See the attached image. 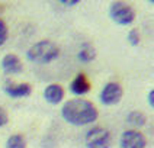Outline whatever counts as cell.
<instances>
[{
    "instance_id": "obj_1",
    "label": "cell",
    "mask_w": 154,
    "mask_h": 148,
    "mask_svg": "<svg viewBox=\"0 0 154 148\" xmlns=\"http://www.w3.org/2000/svg\"><path fill=\"white\" fill-rule=\"evenodd\" d=\"M61 116L70 125L85 126L96 121L99 116V112L96 106L86 99H71L63 104Z\"/></svg>"
},
{
    "instance_id": "obj_2",
    "label": "cell",
    "mask_w": 154,
    "mask_h": 148,
    "mask_svg": "<svg viewBox=\"0 0 154 148\" xmlns=\"http://www.w3.org/2000/svg\"><path fill=\"white\" fill-rule=\"evenodd\" d=\"M58 54H60V50L55 44L44 39V41L34 44L28 50L26 58L29 61H32V62H36V64H48L51 61L57 60Z\"/></svg>"
},
{
    "instance_id": "obj_3",
    "label": "cell",
    "mask_w": 154,
    "mask_h": 148,
    "mask_svg": "<svg viewBox=\"0 0 154 148\" xmlns=\"http://www.w3.org/2000/svg\"><path fill=\"white\" fill-rule=\"evenodd\" d=\"M109 16L111 19L121 26L131 25L135 19V12L128 3L124 2H112L109 6Z\"/></svg>"
},
{
    "instance_id": "obj_4",
    "label": "cell",
    "mask_w": 154,
    "mask_h": 148,
    "mask_svg": "<svg viewBox=\"0 0 154 148\" xmlns=\"http://www.w3.org/2000/svg\"><path fill=\"white\" fill-rule=\"evenodd\" d=\"M85 142L87 148H111V132L105 128H100V126L92 128L86 134Z\"/></svg>"
},
{
    "instance_id": "obj_5",
    "label": "cell",
    "mask_w": 154,
    "mask_h": 148,
    "mask_svg": "<svg viewBox=\"0 0 154 148\" xmlns=\"http://www.w3.org/2000/svg\"><path fill=\"white\" fill-rule=\"evenodd\" d=\"M122 95H124V90H122L119 83L109 81L103 86L102 92H100V102L105 106H112V104L119 103Z\"/></svg>"
},
{
    "instance_id": "obj_6",
    "label": "cell",
    "mask_w": 154,
    "mask_h": 148,
    "mask_svg": "<svg viewBox=\"0 0 154 148\" xmlns=\"http://www.w3.org/2000/svg\"><path fill=\"white\" fill-rule=\"evenodd\" d=\"M119 145L121 148H146L147 139L137 129H128L122 132L119 138Z\"/></svg>"
},
{
    "instance_id": "obj_7",
    "label": "cell",
    "mask_w": 154,
    "mask_h": 148,
    "mask_svg": "<svg viewBox=\"0 0 154 148\" xmlns=\"http://www.w3.org/2000/svg\"><path fill=\"white\" fill-rule=\"evenodd\" d=\"M5 93L10 97H15V99H19V97H28L32 92V87L28 83H13V81H8L5 87H3Z\"/></svg>"
},
{
    "instance_id": "obj_8",
    "label": "cell",
    "mask_w": 154,
    "mask_h": 148,
    "mask_svg": "<svg viewBox=\"0 0 154 148\" xmlns=\"http://www.w3.org/2000/svg\"><path fill=\"white\" fill-rule=\"evenodd\" d=\"M0 65L6 74H19L23 70L22 61L19 60V57L15 54H6L0 61Z\"/></svg>"
},
{
    "instance_id": "obj_9",
    "label": "cell",
    "mask_w": 154,
    "mask_h": 148,
    "mask_svg": "<svg viewBox=\"0 0 154 148\" xmlns=\"http://www.w3.org/2000/svg\"><path fill=\"white\" fill-rule=\"evenodd\" d=\"M90 87H92V84H90L87 76L83 74V73H80V74H77L76 78L70 83V92L76 96H83V95H87V93H89Z\"/></svg>"
},
{
    "instance_id": "obj_10",
    "label": "cell",
    "mask_w": 154,
    "mask_h": 148,
    "mask_svg": "<svg viewBox=\"0 0 154 148\" xmlns=\"http://www.w3.org/2000/svg\"><path fill=\"white\" fill-rule=\"evenodd\" d=\"M44 99L50 104H57L64 99V89L60 84H50L44 90Z\"/></svg>"
},
{
    "instance_id": "obj_11",
    "label": "cell",
    "mask_w": 154,
    "mask_h": 148,
    "mask_svg": "<svg viewBox=\"0 0 154 148\" xmlns=\"http://www.w3.org/2000/svg\"><path fill=\"white\" fill-rule=\"evenodd\" d=\"M127 122H128L131 126H134V128H141V126L146 125L147 118L143 112H140V110H132V112L128 113Z\"/></svg>"
},
{
    "instance_id": "obj_12",
    "label": "cell",
    "mask_w": 154,
    "mask_h": 148,
    "mask_svg": "<svg viewBox=\"0 0 154 148\" xmlns=\"http://www.w3.org/2000/svg\"><path fill=\"white\" fill-rule=\"evenodd\" d=\"M77 57H79V60L82 61V62H90V61H93L96 58V50L90 44H83V47L79 51Z\"/></svg>"
},
{
    "instance_id": "obj_13",
    "label": "cell",
    "mask_w": 154,
    "mask_h": 148,
    "mask_svg": "<svg viewBox=\"0 0 154 148\" xmlns=\"http://www.w3.org/2000/svg\"><path fill=\"white\" fill-rule=\"evenodd\" d=\"M6 148H26V141L20 134L10 135L6 141Z\"/></svg>"
},
{
    "instance_id": "obj_14",
    "label": "cell",
    "mask_w": 154,
    "mask_h": 148,
    "mask_svg": "<svg viewBox=\"0 0 154 148\" xmlns=\"http://www.w3.org/2000/svg\"><path fill=\"white\" fill-rule=\"evenodd\" d=\"M8 35H9L8 26H6V23L0 19V47L8 41Z\"/></svg>"
},
{
    "instance_id": "obj_15",
    "label": "cell",
    "mask_w": 154,
    "mask_h": 148,
    "mask_svg": "<svg viewBox=\"0 0 154 148\" xmlns=\"http://www.w3.org/2000/svg\"><path fill=\"white\" fill-rule=\"evenodd\" d=\"M128 41L132 47H137L140 44V34H138L137 29H131L128 32Z\"/></svg>"
},
{
    "instance_id": "obj_16",
    "label": "cell",
    "mask_w": 154,
    "mask_h": 148,
    "mask_svg": "<svg viewBox=\"0 0 154 148\" xmlns=\"http://www.w3.org/2000/svg\"><path fill=\"white\" fill-rule=\"evenodd\" d=\"M8 122H9L8 113H6V110H5L3 107H0V128H2V126H5Z\"/></svg>"
},
{
    "instance_id": "obj_17",
    "label": "cell",
    "mask_w": 154,
    "mask_h": 148,
    "mask_svg": "<svg viewBox=\"0 0 154 148\" xmlns=\"http://www.w3.org/2000/svg\"><path fill=\"white\" fill-rule=\"evenodd\" d=\"M60 3L61 5H64V6H67V8H71V6L79 5V0H61Z\"/></svg>"
},
{
    "instance_id": "obj_18",
    "label": "cell",
    "mask_w": 154,
    "mask_h": 148,
    "mask_svg": "<svg viewBox=\"0 0 154 148\" xmlns=\"http://www.w3.org/2000/svg\"><path fill=\"white\" fill-rule=\"evenodd\" d=\"M148 104L154 107V90H150V93H148Z\"/></svg>"
}]
</instances>
